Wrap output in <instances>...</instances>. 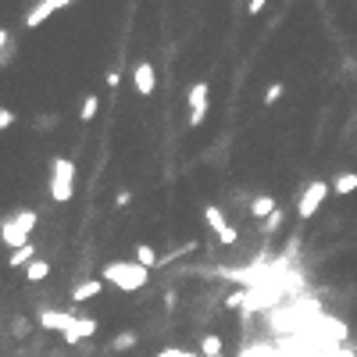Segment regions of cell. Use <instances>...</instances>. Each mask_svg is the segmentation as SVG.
<instances>
[{
  "label": "cell",
  "mask_w": 357,
  "mask_h": 357,
  "mask_svg": "<svg viewBox=\"0 0 357 357\" xmlns=\"http://www.w3.org/2000/svg\"><path fill=\"white\" fill-rule=\"evenodd\" d=\"M286 93V86H282V82H271V86L264 90V104H268V108H271V104H279V97Z\"/></svg>",
  "instance_id": "21"
},
{
  "label": "cell",
  "mask_w": 357,
  "mask_h": 357,
  "mask_svg": "<svg viewBox=\"0 0 357 357\" xmlns=\"http://www.w3.org/2000/svg\"><path fill=\"white\" fill-rule=\"evenodd\" d=\"M97 111H100V97H97V93H86V97H82V108H79V122H93Z\"/></svg>",
  "instance_id": "16"
},
{
  "label": "cell",
  "mask_w": 357,
  "mask_h": 357,
  "mask_svg": "<svg viewBox=\"0 0 357 357\" xmlns=\"http://www.w3.org/2000/svg\"><path fill=\"white\" fill-rule=\"evenodd\" d=\"M47 193H50L54 204H68V200L75 197V161H72V157H54V161H50Z\"/></svg>",
  "instance_id": "3"
},
{
  "label": "cell",
  "mask_w": 357,
  "mask_h": 357,
  "mask_svg": "<svg viewBox=\"0 0 357 357\" xmlns=\"http://www.w3.org/2000/svg\"><path fill=\"white\" fill-rule=\"evenodd\" d=\"M136 261H139V264H146V268H157V264H161L157 250H154L151 243H139V247H136Z\"/></svg>",
  "instance_id": "17"
},
{
  "label": "cell",
  "mask_w": 357,
  "mask_h": 357,
  "mask_svg": "<svg viewBox=\"0 0 357 357\" xmlns=\"http://www.w3.org/2000/svg\"><path fill=\"white\" fill-rule=\"evenodd\" d=\"M225 350V340L218 332H207V336H200V354L204 357H215V354H222Z\"/></svg>",
  "instance_id": "15"
},
{
  "label": "cell",
  "mask_w": 357,
  "mask_h": 357,
  "mask_svg": "<svg viewBox=\"0 0 357 357\" xmlns=\"http://www.w3.org/2000/svg\"><path fill=\"white\" fill-rule=\"evenodd\" d=\"M39 225V215L32 211V207H22V211H15L4 218V225H0V236H4V247L8 250H18V247H26L32 243V229Z\"/></svg>",
  "instance_id": "2"
},
{
  "label": "cell",
  "mask_w": 357,
  "mask_h": 357,
  "mask_svg": "<svg viewBox=\"0 0 357 357\" xmlns=\"http://www.w3.org/2000/svg\"><path fill=\"white\" fill-rule=\"evenodd\" d=\"M329 193H332V182H325V179H311L304 190L297 193V215H300V222H311L314 215H318L322 204L329 200Z\"/></svg>",
  "instance_id": "4"
},
{
  "label": "cell",
  "mask_w": 357,
  "mask_h": 357,
  "mask_svg": "<svg viewBox=\"0 0 357 357\" xmlns=\"http://www.w3.org/2000/svg\"><path fill=\"white\" fill-rule=\"evenodd\" d=\"M32 261H36V247L32 243H26V247H18V250H11V254H8L11 268H29Z\"/></svg>",
  "instance_id": "12"
},
{
  "label": "cell",
  "mask_w": 357,
  "mask_h": 357,
  "mask_svg": "<svg viewBox=\"0 0 357 357\" xmlns=\"http://www.w3.org/2000/svg\"><path fill=\"white\" fill-rule=\"evenodd\" d=\"M0 44H4V54H0V65L8 68V65H11V32H8V29L0 32Z\"/></svg>",
  "instance_id": "22"
},
{
  "label": "cell",
  "mask_w": 357,
  "mask_h": 357,
  "mask_svg": "<svg viewBox=\"0 0 357 357\" xmlns=\"http://www.w3.org/2000/svg\"><path fill=\"white\" fill-rule=\"evenodd\" d=\"M133 86L139 97H151L157 90V68L151 65V61H139V65L133 68Z\"/></svg>",
  "instance_id": "8"
},
{
  "label": "cell",
  "mask_w": 357,
  "mask_h": 357,
  "mask_svg": "<svg viewBox=\"0 0 357 357\" xmlns=\"http://www.w3.org/2000/svg\"><path fill=\"white\" fill-rule=\"evenodd\" d=\"M11 125H15V115H11V108H0V129H11Z\"/></svg>",
  "instance_id": "23"
},
{
  "label": "cell",
  "mask_w": 357,
  "mask_h": 357,
  "mask_svg": "<svg viewBox=\"0 0 357 357\" xmlns=\"http://www.w3.org/2000/svg\"><path fill=\"white\" fill-rule=\"evenodd\" d=\"M154 357H182V350H179V347H164V350H157Z\"/></svg>",
  "instance_id": "27"
},
{
  "label": "cell",
  "mask_w": 357,
  "mask_h": 357,
  "mask_svg": "<svg viewBox=\"0 0 357 357\" xmlns=\"http://www.w3.org/2000/svg\"><path fill=\"white\" fill-rule=\"evenodd\" d=\"M79 332H82V340H90V336L100 332V322L97 318H79Z\"/></svg>",
  "instance_id": "20"
},
{
  "label": "cell",
  "mask_w": 357,
  "mask_h": 357,
  "mask_svg": "<svg viewBox=\"0 0 357 357\" xmlns=\"http://www.w3.org/2000/svg\"><path fill=\"white\" fill-rule=\"evenodd\" d=\"M100 279L118 286L122 293H136L151 282V268L139 264V261H108L100 268Z\"/></svg>",
  "instance_id": "1"
},
{
  "label": "cell",
  "mask_w": 357,
  "mask_h": 357,
  "mask_svg": "<svg viewBox=\"0 0 357 357\" xmlns=\"http://www.w3.org/2000/svg\"><path fill=\"white\" fill-rule=\"evenodd\" d=\"M26 279H29V282H44V279H50V261H47V258H36V261L26 268Z\"/></svg>",
  "instance_id": "14"
},
{
  "label": "cell",
  "mask_w": 357,
  "mask_h": 357,
  "mask_svg": "<svg viewBox=\"0 0 357 357\" xmlns=\"http://www.w3.org/2000/svg\"><path fill=\"white\" fill-rule=\"evenodd\" d=\"M36 322H39V329H44V332H68L79 318H75V314H68V311H54V307H47V311L36 314Z\"/></svg>",
  "instance_id": "7"
},
{
  "label": "cell",
  "mask_w": 357,
  "mask_h": 357,
  "mask_svg": "<svg viewBox=\"0 0 357 357\" xmlns=\"http://www.w3.org/2000/svg\"><path fill=\"white\" fill-rule=\"evenodd\" d=\"M332 193L336 197H350V193H357V172H340L332 179Z\"/></svg>",
  "instance_id": "11"
},
{
  "label": "cell",
  "mask_w": 357,
  "mask_h": 357,
  "mask_svg": "<svg viewBox=\"0 0 357 357\" xmlns=\"http://www.w3.org/2000/svg\"><path fill=\"white\" fill-rule=\"evenodd\" d=\"M282 222H286V215L279 211V207H276V211H271L264 222H261V229H264V236H271V233H279V229H282Z\"/></svg>",
  "instance_id": "18"
},
{
  "label": "cell",
  "mask_w": 357,
  "mask_h": 357,
  "mask_svg": "<svg viewBox=\"0 0 357 357\" xmlns=\"http://www.w3.org/2000/svg\"><path fill=\"white\" fill-rule=\"evenodd\" d=\"M50 15H54V8L47 4V0H39V4H36V8L26 15V29H39V26H44Z\"/></svg>",
  "instance_id": "13"
},
{
  "label": "cell",
  "mask_w": 357,
  "mask_h": 357,
  "mask_svg": "<svg viewBox=\"0 0 357 357\" xmlns=\"http://www.w3.org/2000/svg\"><path fill=\"white\" fill-rule=\"evenodd\" d=\"M215 357H225V354H215Z\"/></svg>",
  "instance_id": "30"
},
{
  "label": "cell",
  "mask_w": 357,
  "mask_h": 357,
  "mask_svg": "<svg viewBox=\"0 0 357 357\" xmlns=\"http://www.w3.org/2000/svg\"><path fill=\"white\" fill-rule=\"evenodd\" d=\"M15 336H18V340H26V336H29V322L26 318H15Z\"/></svg>",
  "instance_id": "24"
},
{
  "label": "cell",
  "mask_w": 357,
  "mask_h": 357,
  "mask_svg": "<svg viewBox=\"0 0 357 357\" xmlns=\"http://www.w3.org/2000/svg\"><path fill=\"white\" fill-rule=\"evenodd\" d=\"M115 204H118V207H129V204H133V190H118Z\"/></svg>",
  "instance_id": "25"
},
{
  "label": "cell",
  "mask_w": 357,
  "mask_h": 357,
  "mask_svg": "<svg viewBox=\"0 0 357 357\" xmlns=\"http://www.w3.org/2000/svg\"><path fill=\"white\" fill-rule=\"evenodd\" d=\"M276 197H268V193H261V197H254V200H250V218H258V222H264L271 211H276Z\"/></svg>",
  "instance_id": "10"
},
{
  "label": "cell",
  "mask_w": 357,
  "mask_h": 357,
  "mask_svg": "<svg viewBox=\"0 0 357 357\" xmlns=\"http://www.w3.org/2000/svg\"><path fill=\"white\" fill-rule=\"evenodd\" d=\"M104 293V279H82L72 286V304H90Z\"/></svg>",
  "instance_id": "9"
},
{
  "label": "cell",
  "mask_w": 357,
  "mask_h": 357,
  "mask_svg": "<svg viewBox=\"0 0 357 357\" xmlns=\"http://www.w3.org/2000/svg\"><path fill=\"white\" fill-rule=\"evenodd\" d=\"M264 4H268V0H250V4H247V15H261Z\"/></svg>",
  "instance_id": "26"
},
{
  "label": "cell",
  "mask_w": 357,
  "mask_h": 357,
  "mask_svg": "<svg viewBox=\"0 0 357 357\" xmlns=\"http://www.w3.org/2000/svg\"><path fill=\"white\" fill-rule=\"evenodd\" d=\"M47 4H50L54 11H61V8H68V4H75V0H47Z\"/></svg>",
  "instance_id": "28"
},
{
  "label": "cell",
  "mask_w": 357,
  "mask_h": 357,
  "mask_svg": "<svg viewBox=\"0 0 357 357\" xmlns=\"http://www.w3.org/2000/svg\"><path fill=\"white\" fill-rule=\"evenodd\" d=\"M182 357H204V354H190V350H182Z\"/></svg>",
  "instance_id": "29"
},
{
  "label": "cell",
  "mask_w": 357,
  "mask_h": 357,
  "mask_svg": "<svg viewBox=\"0 0 357 357\" xmlns=\"http://www.w3.org/2000/svg\"><path fill=\"white\" fill-rule=\"evenodd\" d=\"M204 222H207V225L215 229V236H218V243H222V247H236L240 233H236V229H233V225L225 222V211H222V207H215V204H207V207H204Z\"/></svg>",
  "instance_id": "6"
},
{
  "label": "cell",
  "mask_w": 357,
  "mask_h": 357,
  "mask_svg": "<svg viewBox=\"0 0 357 357\" xmlns=\"http://www.w3.org/2000/svg\"><path fill=\"white\" fill-rule=\"evenodd\" d=\"M207 93H211V86H207V82H193L190 86V93H186V108H190V118H186V125H190V129H197V125L207 118Z\"/></svg>",
  "instance_id": "5"
},
{
  "label": "cell",
  "mask_w": 357,
  "mask_h": 357,
  "mask_svg": "<svg viewBox=\"0 0 357 357\" xmlns=\"http://www.w3.org/2000/svg\"><path fill=\"white\" fill-rule=\"evenodd\" d=\"M136 347V332H118L115 340H111V350L122 354V350H133Z\"/></svg>",
  "instance_id": "19"
}]
</instances>
